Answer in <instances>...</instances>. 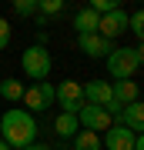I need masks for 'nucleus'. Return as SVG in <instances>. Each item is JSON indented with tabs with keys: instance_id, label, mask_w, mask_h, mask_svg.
I'll list each match as a JSON object with an SVG mask.
<instances>
[{
	"instance_id": "obj_1",
	"label": "nucleus",
	"mask_w": 144,
	"mask_h": 150,
	"mask_svg": "<svg viewBox=\"0 0 144 150\" xmlns=\"http://www.w3.org/2000/svg\"><path fill=\"white\" fill-rule=\"evenodd\" d=\"M0 140H4L10 150H24L30 144H37V120L34 113H27L24 107H10L0 117Z\"/></svg>"
},
{
	"instance_id": "obj_2",
	"label": "nucleus",
	"mask_w": 144,
	"mask_h": 150,
	"mask_svg": "<svg viewBox=\"0 0 144 150\" xmlns=\"http://www.w3.org/2000/svg\"><path fill=\"white\" fill-rule=\"evenodd\" d=\"M20 67L27 70V77H30V80H47L50 77V70H54V57H50V50L47 47H27L24 50V57H20Z\"/></svg>"
},
{
	"instance_id": "obj_3",
	"label": "nucleus",
	"mask_w": 144,
	"mask_h": 150,
	"mask_svg": "<svg viewBox=\"0 0 144 150\" xmlns=\"http://www.w3.org/2000/svg\"><path fill=\"white\" fill-rule=\"evenodd\" d=\"M107 74L114 80H131L138 74V57H134V47H117L114 54H107Z\"/></svg>"
},
{
	"instance_id": "obj_4",
	"label": "nucleus",
	"mask_w": 144,
	"mask_h": 150,
	"mask_svg": "<svg viewBox=\"0 0 144 150\" xmlns=\"http://www.w3.org/2000/svg\"><path fill=\"white\" fill-rule=\"evenodd\" d=\"M54 97H57V103L64 110L60 113H80V107H84V87H80L77 80H60L57 87H54Z\"/></svg>"
},
{
	"instance_id": "obj_5",
	"label": "nucleus",
	"mask_w": 144,
	"mask_h": 150,
	"mask_svg": "<svg viewBox=\"0 0 144 150\" xmlns=\"http://www.w3.org/2000/svg\"><path fill=\"white\" fill-rule=\"evenodd\" d=\"M54 83L50 80H40V83H34V87H27L24 90V103H27V113H40V110H47L54 107Z\"/></svg>"
},
{
	"instance_id": "obj_6",
	"label": "nucleus",
	"mask_w": 144,
	"mask_h": 150,
	"mask_svg": "<svg viewBox=\"0 0 144 150\" xmlns=\"http://www.w3.org/2000/svg\"><path fill=\"white\" fill-rule=\"evenodd\" d=\"M77 123L84 130H91V134H104L107 127H111V113H107L104 107H94V103H84L77 113Z\"/></svg>"
},
{
	"instance_id": "obj_7",
	"label": "nucleus",
	"mask_w": 144,
	"mask_h": 150,
	"mask_svg": "<svg viewBox=\"0 0 144 150\" xmlns=\"http://www.w3.org/2000/svg\"><path fill=\"white\" fill-rule=\"evenodd\" d=\"M124 30H128V10H121V7L111 10V13H104L101 20H97V33H101L104 40H111V43L117 40Z\"/></svg>"
},
{
	"instance_id": "obj_8",
	"label": "nucleus",
	"mask_w": 144,
	"mask_h": 150,
	"mask_svg": "<svg viewBox=\"0 0 144 150\" xmlns=\"http://www.w3.org/2000/svg\"><path fill=\"white\" fill-rule=\"evenodd\" d=\"M104 134H107V140H101V147H107V150H134V140H138V137H134L128 127L111 123Z\"/></svg>"
},
{
	"instance_id": "obj_9",
	"label": "nucleus",
	"mask_w": 144,
	"mask_h": 150,
	"mask_svg": "<svg viewBox=\"0 0 144 150\" xmlns=\"http://www.w3.org/2000/svg\"><path fill=\"white\" fill-rule=\"evenodd\" d=\"M77 47H80V54H87V57H107V54H114V43L104 40L101 33H80Z\"/></svg>"
},
{
	"instance_id": "obj_10",
	"label": "nucleus",
	"mask_w": 144,
	"mask_h": 150,
	"mask_svg": "<svg viewBox=\"0 0 144 150\" xmlns=\"http://www.w3.org/2000/svg\"><path fill=\"white\" fill-rule=\"evenodd\" d=\"M111 100H114V93H111V83H107V80H87L84 83V103L107 107Z\"/></svg>"
},
{
	"instance_id": "obj_11",
	"label": "nucleus",
	"mask_w": 144,
	"mask_h": 150,
	"mask_svg": "<svg viewBox=\"0 0 144 150\" xmlns=\"http://www.w3.org/2000/svg\"><path fill=\"white\" fill-rule=\"evenodd\" d=\"M111 93H114V103H121V107H131V103L141 100V87L134 80H114Z\"/></svg>"
},
{
	"instance_id": "obj_12",
	"label": "nucleus",
	"mask_w": 144,
	"mask_h": 150,
	"mask_svg": "<svg viewBox=\"0 0 144 150\" xmlns=\"http://www.w3.org/2000/svg\"><path fill=\"white\" fill-rule=\"evenodd\" d=\"M121 127H128L134 137L144 134V100H138V103H131V107L121 110Z\"/></svg>"
},
{
	"instance_id": "obj_13",
	"label": "nucleus",
	"mask_w": 144,
	"mask_h": 150,
	"mask_svg": "<svg viewBox=\"0 0 144 150\" xmlns=\"http://www.w3.org/2000/svg\"><path fill=\"white\" fill-rule=\"evenodd\" d=\"M97 20H101V17H97L91 7H84V10H77V17H74V27H77V37L80 33H97Z\"/></svg>"
},
{
	"instance_id": "obj_14",
	"label": "nucleus",
	"mask_w": 144,
	"mask_h": 150,
	"mask_svg": "<svg viewBox=\"0 0 144 150\" xmlns=\"http://www.w3.org/2000/svg\"><path fill=\"white\" fill-rule=\"evenodd\" d=\"M77 130H80V123H77L74 113H57V120H54V134H57V137L67 140V137H74Z\"/></svg>"
},
{
	"instance_id": "obj_15",
	"label": "nucleus",
	"mask_w": 144,
	"mask_h": 150,
	"mask_svg": "<svg viewBox=\"0 0 144 150\" xmlns=\"http://www.w3.org/2000/svg\"><path fill=\"white\" fill-rule=\"evenodd\" d=\"M74 150H104V147H101V137H97V134L77 130V134H74Z\"/></svg>"
},
{
	"instance_id": "obj_16",
	"label": "nucleus",
	"mask_w": 144,
	"mask_h": 150,
	"mask_svg": "<svg viewBox=\"0 0 144 150\" xmlns=\"http://www.w3.org/2000/svg\"><path fill=\"white\" fill-rule=\"evenodd\" d=\"M0 97H4V100H24V83L14 80V77L0 80Z\"/></svg>"
},
{
	"instance_id": "obj_17",
	"label": "nucleus",
	"mask_w": 144,
	"mask_h": 150,
	"mask_svg": "<svg viewBox=\"0 0 144 150\" xmlns=\"http://www.w3.org/2000/svg\"><path fill=\"white\" fill-rule=\"evenodd\" d=\"M128 30H134L138 43H144V10H134V13H128Z\"/></svg>"
},
{
	"instance_id": "obj_18",
	"label": "nucleus",
	"mask_w": 144,
	"mask_h": 150,
	"mask_svg": "<svg viewBox=\"0 0 144 150\" xmlns=\"http://www.w3.org/2000/svg\"><path fill=\"white\" fill-rule=\"evenodd\" d=\"M60 10H64V0H37V13L44 17H57Z\"/></svg>"
},
{
	"instance_id": "obj_19",
	"label": "nucleus",
	"mask_w": 144,
	"mask_h": 150,
	"mask_svg": "<svg viewBox=\"0 0 144 150\" xmlns=\"http://www.w3.org/2000/svg\"><path fill=\"white\" fill-rule=\"evenodd\" d=\"M14 13L34 17V13H37V0H14Z\"/></svg>"
},
{
	"instance_id": "obj_20",
	"label": "nucleus",
	"mask_w": 144,
	"mask_h": 150,
	"mask_svg": "<svg viewBox=\"0 0 144 150\" xmlns=\"http://www.w3.org/2000/svg\"><path fill=\"white\" fill-rule=\"evenodd\" d=\"M7 43H10V23L0 17V50H7Z\"/></svg>"
},
{
	"instance_id": "obj_21",
	"label": "nucleus",
	"mask_w": 144,
	"mask_h": 150,
	"mask_svg": "<svg viewBox=\"0 0 144 150\" xmlns=\"http://www.w3.org/2000/svg\"><path fill=\"white\" fill-rule=\"evenodd\" d=\"M134 57H138V67H144V43H138V47H134Z\"/></svg>"
},
{
	"instance_id": "obj_22",
	"label": "nucleus",
	"mask_w": 144,
	"mask_h": 150,
	"mask_svg": "<svg viewBox=\"0 0 144 150\" xmlns=\"http://www.w3.org/2000/svg\"><path fill=\"white\" fill-rule=\"evenodd\" d=\"M134 150H144V134H138V140H134Z\"/></svg>"
},
{
	"instance_id": "obj_23",
	"label": "nucleus",
	"mask_w": 144,
	"mask_h": 150,
	"mask_svg": "<svg viewBox=\"0 0 144 150\" xmlns=\"http://www.w3.org/2000/svg\"><path fill=\"white\" fill-rule=\"evenodd\" d=\"M24 150H50V147H44V144H30V147H24Z\"/></svg>"
},
{
	"instance_id": "obj_24",
	"label": "nucleus",
	"mask_w": 144,
	"mask_h": 150,
	"mask_svg": "<svg viewBox=\"0 0 144 150\" xmlns=\"http://www.w3.org/2000/svg\"><path fill=\"white\" fill-rule=\"evenodd\" d=\"M0 150H10V147H7V144H4V140H0Z\"/></svg>"
}]
</instances>
